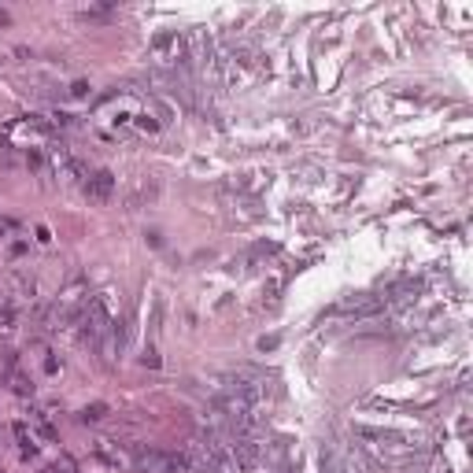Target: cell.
I'll return each mask as SVG.
<instances>
[{"label": "cell", "mask_w": 473, "mask_h": 473, "mask_svg": "<svg viewBox=\"0 0 473 473\" xmlns=\"http://www.w3.org/2000/svg\"><path fill=\"white\" fill-rule=\"evenodd\" d=\"M137 470L141 473H189V458L178 451H137Z\"/></svg>", "instance_id": "6da1fadb"}, {"label": "cell", "mask_w": 473, "mask_h": 473, "mask_svg": "<svg viewBox=\"0 0 473 473\" xmlns=\"http://www.w3.org/2000/svg\"><path fill=\"white\" fill-rule=\"evenodd\" d=\"M111 189H115V174H111V170H100V174H93V178L85 181V196L93 204H108Z\"/></svg>", "instance_id": "7a4b0ae2"}, {"label": "cell", "mask_w": 473, "mask_h": 473, "mask_svg": "<svg viewBox=\"0 0 473 473\" xmlns=\"http://www.w3.org/2000/svg\"><path fill=\"white\" fill-rule=\"evenodd\" d=\"M15 437H19V444H22V451H30V440H26V429H22V425H15Z\"/></svg>", "instance_id": "3957f363"}, {"label": "cell", "mask_w": 473, "mask_h": 473, "mask_svg": "<svg viewBox=\"0 0 473 473\" xmlns=\"http://www.w3.org/2000/svg\"><path fill=\"white\" fill-rule=\"evenodd\" d=\"M71 463H56V466H45V473H67Z\"/></svg>", "instance_id": "277c9868"}]
</instances>
